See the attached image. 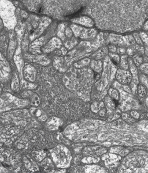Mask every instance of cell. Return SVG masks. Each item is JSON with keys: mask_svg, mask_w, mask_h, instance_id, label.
<instances>
[{"mask_svg": "<svg viewBox=\"0 0 148 173\" xmlns=\"http://www.w3.org/2000/svg\"><path fill=\"white\" fill-rule=\"evenodd\" d=\"M4 4L6 7L4 5V17H2V19L4 22V25L9 29H12L15 26L16 23L15 18L13 17V9L15 8L9 2L4 1Z\"/></svg>", "mask_w": 148, "mask_h": 173, "instance_id": "6da1fadb", "label": "cell"}, {"mask_svg": "<svg viewBox=\"0 0 148 173\" xmlns=\"http://www.w3.org/2000/svg\"><path fill=\"white\" fill-rule=\"evenodd\" d=\"M72 21L75 24L80 25L82 26H86L88 27H91L95 25L93 20L87 16H81L75 17L72 19Z\"/></svg>", "mask_w": 148, "mask_h": 173, "instance_id": "7a4b0ae2", "label": "cell"}, {"mask_svg": "<svg viewBox=\"0 0 148 173\" xmlns=\"http://www.w3.org/2000/svg\"><path fill=\"white\" fill-rule=\"evenodd\" d=\"M140 37L142 41L145 43V44H148V35L144 32H142L140 33Z\"/></svg>", "mask_w": 148, "mask_h": 173, "instance_id": "3957f363", "label": "cell"}, {"mask_svg": "<svg viewBox=\"0 0 148 173\" xmlns=\"http://www.w3.org/2000/svg\"><path fill=\"white\" fill-rule=\"evenodd\" d=\"M134 38H135V39L136 41H137L138 43L140 44H142L141 38L140 35H139L138 34H137V33H135V34L134 35Z\"/></svg>", "mask_w": 148, "mask_h": 173, "instance_id": "277c9868", "label": "cell"}, {"mask_svg": "<svg viewBox=\"0 0 148 173\" xmlns=\"http://www.w3.org/2000/svg\"><path fill=\"white\" fill-rule=\"evenodd\" d=\"M72 30L70 29V28H67L66 30H65V35L67 36L68 37H71L72 35Z\"/></svg>", "mask_w": 148, "mask_h": 173, "instance_id": "5b68a950", "label": "cell"}, {"mask_svg": "<svg viewBox=\"0 0 148 173\" xmlns=\"http://www.w3.org/2000/svg\"><path fill=\"white\" fill-rule=\"evenodd\" d=\"M144 29L146 30H148V20L146 22V23H145L144 25Z\"/></svg>", "mask_w": 148, "mask_h": 173, "instance_id": "8992f818", "label": "cell"}]
</instances>
